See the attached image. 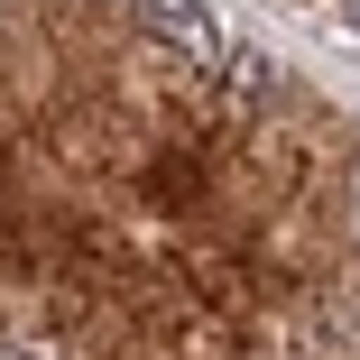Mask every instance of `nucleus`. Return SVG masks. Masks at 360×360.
Instances as JSON below:
<instances>
[{"label": "nucleus", "mask_w": 360, "mask_h": 360, "mask_svg": "<svg viewBox=\"0 0 360 360\" xmlns=\"http://www.w3.org/2000/svg\"><path fill=\"white\" fill-rule=\"evenodd\" d=\"M333 10H342V28H360V0H333Z\"/></svg>", "instance_id": "obj_2"}, {"label": "nucleus", "mask_w": 360, "mask_h": 360, "mask_svg": "<svg viewBox=\"0 0 360 360\" xmlns=\"http://www.w3.org/2000/svg\"><path fill=\"white\" fill-rule=\"evenodd\" d=\"M129 19L148 28L167 56H185V65H222V10H212V0H129Z\"/></svg>", "instance_id": "obj_1"}, {"label": "nucleus", "mask_w": 360, "mask_h": 360, "mask_svg": "<svg viewBox=\"0 0 360 360\" xmlns=\"http://www.w3.org/2000/svg\"><path fill=\"white\" fill-rule=\"evenodd\" d=\"M351 250H360V185H351Z\"/></svg>", "instance_id": "obj_3"}]
</instances>
